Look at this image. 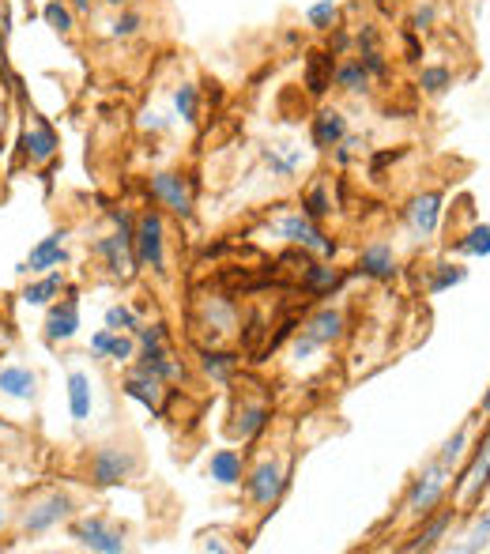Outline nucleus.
I'll list each match as a JSON object with an SVG mask.
<instances>
[{"label":"nucleus","mask_w":490,"mask_h":554,"mask_svg":"<svg viewBox=\"0 0 490 554\" xmlns=\"http://www.w3.org/2000/svg\"><path fill=\"white\" fill-rule=\"evenodd\" d=\"M117 227H121V234H110V238H102V242L95 245V253L106 261V268L114 272V276L129 279L132 268H136V245H132V219L129 215H117Z\"/></svg>","instance_id":"nucleus-1"},{"label":"nucleus","mask_w":490,"mask_h":554,"mask_svg":"<svg viewBox=\"0 0 490 554\" xmlns=\"http://www.w3.org/2000/svg\"><path fill=\"white\" fill-rule=\"evenodd\" d=\"M445 487H449V468L434 460L430 468H423V475H419L408 490V513L411 517H426V513H434L438 502L445 498Z\"/></svg>","instance_id":"nucleus-2"},{"label":"nucleus","mask_w":490,"mask_h":554,"mask_svg":"<svg viewBox=\"0 0 490 554\" xmlns=\"http://www.w3.org/2000/svg\"><path fill=\"white\" fill-rule=\"evenodd\" d=\"M343 336V313L340 310H321L313 313L310 321L302 325V336L294 340V359H310L317 347H325V343L340 340Z\"/></svg>","instance_id":"nucleus-3"},{"label":"nucleus","mask_w":490,"mask_h":554,"mask_svg":"<svg viewBox=\"0 0 490 554\" xmlns=\"http://www.w3.org/2000/svg\"><path fill=\"white\" fill-rule=\"evenodd\" d=\"M136 468H140L136 453L117 449V445H106V449H98L95 457H91V483H95V487H117V483L132 479Z\"/></svg>","instance_id":"nucleus-4"},{"label":"nucleus","mask_w":490,"mask_h":554,"mask_svg":"<svg viewBox=\"0 0 490 554\" xmlns=\"http://www.w3.org/2000/svg\"><path fill=\"white\" fill-rule=\"evenodd\" d=\"M132 245H136V261L147 264L151 272L166 268V238H163V219L159 212L140 215V223L132 230Z\"/></svg>","instance_id":"nucleus-5"},{"label":"nucleus","mask_w":490,"mask_h":554,"mask_svg":"<svg viewBox=\"0 0 490 554\" xmlns=\"http://www.w3.org/2000/svg\"><path fill=\"white\" fill-rule=\"evenodd\" d=\"M276 234H283L291 245L321 253V257H336V242L325 238V230L317 227V219H310V215H287V219H279Z\"/></svg>","instance_id":"nucleus-6"},{"label":"nucleus","mask_w":490,"mask_h":554,"mask_svg":"<svg viewBox=\"0 0 490 554\" xmlns=\"http://www.w3.org/2000/svg\"><path fill=\"white\" fill-rule=\"evenodd\" d=\"M72 539L80 543V547H91V551L98 554H121L125 551V539H121V532L117 528H110V524L102 521V517H87V521H76L72 528Z\"/></svg>","instance_id":"nucleus-7"},{"label":"nucleus","mask_w":490,"mask_h":554,"mask_svg":"<svg viewBox=\"0 0 490 554\" xmlns=\"http://www.w3.org/2000/svg\"><path fill=\"white\" fill-rule=\"evenodd\" d=\"M151 196H155L163 208H170L174 215H181V219L193 215V193H189V181L181 178V174H174V170H163V174L151 178Z\"/></svg>","instance_id":"nucleus-8"},{"label":"nucleus","mask_w":490,"mask_h":554,"mask_svg":"<svg viewBox=\"0 0 490 554\" xmlns=\"http://www.w3.org/2000/svg\"><path fill=\"white\" fill-rule=\"evenodd\" d=\"M283 464L279 460H261L253 475L245 479V490H249V498H253V506H276L279 494H283Z\"/></svg>","instance_id":"nucleus-9"},{"label":"nucleus","mask_w":490,"mask_h":554,"mask_svg":"<svg viewBox=\"0 0 490 554\" xmlns=\"http://www.w3.org/2000/svg\"><path fill=\"white\" fill-rule=\"evenodd\" d=\"M65 230H53L49 238H42V242L31 249V257H27V264L19 268V272H31V276H42V272H49V268H61V264L68 261L65 253Z\"/></svg>","instance_id":"nucleus-10"},{"label":"nucleus","mask_w":490,"mask_h":554,"mask_svg":"<svg viewBox=\"0 0 490 554\" xmlns=\"http://www.w3.org/2000/svg\"><path fill=\"white\" fill-rule=\"evenodd\" d=\"M72 513V498L68 494H49L42 506H34L27 517H23V528L31 532V536H42V532H49L53 524H61Z\"/></svg>","instance_id":"nucleus-11"},{"label":"nucleus","mask_w":490,"mask_h":554,"mask_svg":"<svg viewBox=\"0 0 490 554\" xmlns=\"http://www.w3.org/2000/svg\"><path fill=\"white\" fill-rule=\"evenodd\" d=\"M490 487V426L483 441H479V449H475V460L472 468L464 472V483H460V502H475L483 490Z\"/></svg>","instance_id":"nucleus-12"},{"label":"nucleus","mask_w":490,"mask_h":554,"mask_svg":"<svg viewBox=\"0 0 490 554\" xmlns=\"http://www.w3.org/2000/svg\"><path fill=\"white\" fill-rule=\"evenodd\" d=\"M408 223L419 238H430L441 223V193H419L408 204Z\"/></svg>","instance_id":"nucleus-13"},{"label":"nucleus","mask_w":490,"mask_h":554,"mask_svg":"<svg viewBox=\"0 0 490 554\" xmlns=\"http://www.w3.org/2000/svg\"><path fill=\"white\" fill-rule=\"evenodd\" d=\"M80 328V302L76 298H65L61 306H53L46 317V340H72Z\"/></svg>","instance_id":"nucleus-14"},{"label":"nucleus","mask_w":490,"mask_h":554,"mask_svg":"<svg viewBox=\"0 0 490 554\" xmlns=\"http://www.w3.org/2000/svg\"><path fill=\"white\" fill-rule=\"evenodd\" d=\"M343 136H347V117H343L340 110H321V114L313 117V125H310L313 147L328 151V147L340 144Z\"/></svg>","instance_id":"nucleus-15"},{"label":"nucleus","mask_w":490,"mask_h":554,"mask_svg":"<svg viewBox=\"0 0 490 554\" xmlns=\"http://www.w3.org/2000/svg\"><path fill=\"white\" fill-rule=\"evenodd\" d=\"M23 144H27V155H31L34 163H49V159L57 155V132H53V125H49V121H42V117H31Z\"/></svg>","instance_id":"nucleus-16"},{"label":"nucleus","mask_w":490,"mask_h":554,"mask_svg":"<svg viewBox=\"0 0 490 554\" xmlns=\"http://www.w3.org/2000/svg\"><path fill=\"white\" fill-rule=\"evenodd\" d=\"M91 404H95V396H91V377L83 374V370H72V374H68V415H72L76 423H87V419H91Z\"/></svg>","instance_id":"nucleus-17"},{"label":"nucleus","mask_w":490,"mask_h":554,"mask_svg":"<svg viewBox=\"0 0 490 554\" xmlns=\"http://www.w3.org/2000/svg\"><path fill=\"white\" fill-rule=\"evenodd\" d=\"M423 528H419V536L411 539L408 547H404V551H434V547H438L441 543V536H445V528H449V524H453V509H441V513H426L423 517Z\"/></svg>","instance_id":"nucleus-18"},{"label":"nucleus","mask_w":490,"mask_h":554,"mask_svg":"<svg viewBox=\"0 0 490 554\" xmlns=\"http://www.w3.org/2000/svg\"><path fill=\"white\" fill-rule=\"evenodd\" d=\"M359 272L370 279H392L396 276V253L389 245H366L359 257Z\"/></svg>","instance_id":"nucleus-19"},{"label":"nucleus","mask_w":490,"mask_h":554,"mask_svg":"<svg viewBox=\"0 0 490 554\" xmlns=\"http://www.w3.org/2000/svg\"><path fill=\"white\" fill-rule=\"evenodd\" d=\"M91 351H95L98 359H117V362H129L132 351H136V343L129 336H121L114 328H102L98 336H91Z\"/></svg>","instance_id":"nucleus-20"},{"label":"nucleus","mask_w":490,"mask_h":554,"mask_svg":"<svg viewBox=\"0 0 490 554\" xmlns=\"http://www.w3.org/2000/svg\"><path fill=\"white\" fill-rule=\"evenodd\" d=\"M34 385H38V377L27 366H4L0 370V392L12 396V400H34Z\"/></svg>","instance_id":"nucleus-21"},{"label":"nucleus","mask_w":490,"mask_h":554,"mask_svg":"<svg viewBox=\"0 0 490 554\" xmlns=\"http://www.w3.org/2000/svg\"><path fill=\"white\" fill-rule=\"evenodd\" d=\"M125 396L129 400H136V404H144V408L159 411V400H163V381L159 377H147V374H136L125 381Z\"/></svg>","instance_id":"nucleus-22"},{"label":"nucleus","mask_w":490,"mask_h":554,"mask_svg":"<svg viewBox=\"0 0 490 554\" xmlns=\"http://www.w3.org/2000/svg\"><path fill=\"white\" fill-rule=\"evenodd\" d=\"M136 370L147 374V377H159V381H166V377H178V362L166 359L163 343H144V351H140V366H136Z\"/></svg>","instance_id":"nucleus-23"},{"label":"nucleus","mask_w":490,"mask_h":554,"mask_svg":"<svg viewBox=\"0 0 490 554\" xmlns=\"http://www.w3.org/2000/svg\"><path fill=\"white\" fill-rule=\"evenodd\" d=\"M332 76H336V68H332L328 53H310L306 57V87H310V95H325L332 87Z\"/></svg>","instance_id":"nucleus-24"},{"label":"nucleus","mask_w":490,"mask_h":554,"mask_svg":"<svg viewBox=\"0 0 490 554\" xmlns=\"http://www.w3.org/2000/svg\"><path fill=\"white\" fill-rule=\"evenodd\" d=\"M208 475H212L215 483H223V487L242 483V457L234 449H219L212 457V464H208Z\"/></svg>","instance_id":"nucleus-25"},{"label":"nucleus","mask_w":490,"mask_h":554,"mask_svg":"<svg viewBox=\"0 0 490 554\" xmlns=\"http://www.w3.org/2000/svg\"><path fill=\"white\" fill-rule=\"evenodd\" d=\"M264 426H268V408H264V404H253V408L238 411V423L230 426V430H234V438L249 441V438H257Z\"/></svg>","instance_id":"nucleus-26"},{"label":"nucleus","mask_w":490,"mask_h":554,"mask_svg":"<svg viewBox=\"0 0 490 554\" xmlns=\"http://www.w3.org/2000/svg\"><path fill=\"white\" fill-rule=\"evenodd\" d=\"M336 87H343V91H351V95H359V91H370V72L362 68V61H347V65H340L336 68Z\"/></svg>","instance_id":"nucleus-27"},{"label":"nucleus","mask_w":490,"mask_h":554,"mask_svg":"<svg viewBox=\"0 0 490 554\" xmlns=\"http://www.w3.org/2000/svg\"><path fill=\"white\" fill-rule=\"evenodd\" d=\"M61 287H65V279L61 276H42V279H34L31 287L23 291V302L27 306H49L57 294H61Z\"/></svg>","instance_id":"nucleus-28"},{"label":"nucleus","mask_w":490,"mask_h":554,"mask_svg":"<svg viewBox=\"0 0 490 554\" xmlns=\"http://www.w3.org/2000/svg\"><path fill=\"white\" fill-rule=\"evenodd\" d=\"M340 287V272L336 268H325V264H310L306 268V291L310 294H328Z\"/></svg>","instance_id":"nucleus-29"},{"label":"nucleus","mask_w":490,"mask_h":554,"mask_svg":"<svg viewBox=\"0 0 490 554\" xmlns=\"http://www.w3.org/2000/svg\"><path fill=\"white\" fill-rule=\"evenodd\" d=\"M457 249L468 257H490V223H479V227L468 230L457 242Z\"/></svg>","instance_id":"nucleus-30"},{"label":"nucleus","mask_w":490,"mask_h":554,"mask_svg":"<svg viewBox=\"0 0 490 554\" xmlns=\"http://www.w3.org/2000/svg\"><path fill=\"white\" fill-rule=\"evenodd\" d=\"M200 366H204V374L215 377V381H230V374H234L238 359H234V355H227V351H204Z\"/></svg>","instance_id":"nucleus-31"},{"label":"nucleus","mask_w":490,"mask_h":554,"mask_svg":"<svg viewBox=\"0 0 490 554\" xmlns=\"http://www.w3.org/2000/svg\"><path fill=\"white\" fill-rule=\"evenodd\" d=\"M468 279V268H460V264H434V279H430V294H441L449 291V287H457Z\"/></svg>","instance_id":"nucleus-32"},{"label":"nucleus","mask_w":490,"mask_h":554,"mask_svg":"<svg viewBox=\"0 0 490 554\" xmlns=\"http://www.w3.org/2000/svg\"><path fill=\"white\" fill-rule=\"evenodd\" d=\"M264 163H268V170H272L276 178H291L294 170H298V163H302V155H298V151L279 155V147H264Z\"/></svg>","instance_id":"nucleus-33"},{"label":"nucleus","mask_w":490,"mask_h":554,"mask_svg":"<svg viewBox=\"0 0 490 554\" xmlns=\"http://www.w3.org/2000/svg\"><path fill=\"white\" fill-rule=\"evenodd\" d=\"M42 19H46V23L57 34L72 31V8H68V4H61V0H49L46 8H42Z\"/></svg>","instance_id":"nucleus-34"},{"label":"nucleus","mask_w":490,"mask_h":554,"mask_svg":"<svg viewBox=\"0 0 490 554\" xmlns=\"http://www.w3.org/2000/svg\"><path fill=\"white\" fill-rule=\"evenodd\" d=\"M174 106H178V117H181V121H189V125H193V121H196V110H200V95H196L193 83H181L178 95H174Z\"/></svg>","instance_id":"nucleus-35"},{"label":"nucleus","mask_w":490,"mask_h":554,"mask_svg":"<svg viewBox=\"0 0 490 554\" xmlns=\"http://www.w3.org/2000/svg\"><path fill=\"white\" fill-rule=\"evenodd\" d=\"M449 83H453V76H449V68L445 65H430V68H423V76H419V87H423L426 95H441Z\"/></svg>","instance_id":"nucleus-36"},{"label":"nucleus","mask_w":490,"mask_h":554,"mask_svg":"<svg viewBox=\"0 0 490 554\" xmlns=\"http://www.w3.org/2000/svg\"><path fill=\"white\" fill-rule=\"evenodd\" d=\"M332 212V204H328V193L321 185H313L310 193L302 196V215H310V219H325Z\"/></svg>","instance_id":"nucleus-37"},{"label":"nucleus","mask_w":490,"mask_h":554,"mask_svg":"<svg viewBox=\"0 0 490 554\" xmlns=\"http://www.w3.org/2000/svg\"><path fill=\"white\" fill-rule=\"evenodd\" d=\"M464 449H468V430H457L453 438L441 445V453H438V464H445V468H453L460 457H464Z\"/></svg>","instance_id":"nucleus-38"},{"label":"nucleus","mask_w":490,"mask_h":554,"mask_svg":"<svg viewBox=\"0 0 490 554\" xmlns=\"http://www.w3.org/2000/svg\"><path fill=\"white\" fill-rule=\"evenodd\" d=\"M136 313L129 310V306H110L106 310V328H114V332H136Z\"/></svg>","instance_id":"nucleus-39"},{"label":"nucleus","mask_w":490,"mask_h":554,"mask_svg":"<svg viewBox=\"0 0 490 554\" xmlns=\"http://www.w3.org/2000/svg\"><path fill=\"white\" fill-rule=\"evenodd\" d=\"M487 543H490V509H487V513H483V517H479V521H475L472 536H468V543H464V547H460V551H464V554L483 551V547H487Z\"/></svg>","instance_id":"nucleus-40"},{"label":"nucleus","mask_w":490,"mask_h":554,"mask_svg":"<svg viewBox=\"0 0 490 554\" xmlns=\"http://www.w3.org/2000/svg\"><path fill=\"white\" fill-rule=\"evenodd\" d=\"M306 19H310V23H313V27H317V31H325L328 23L336 19V0H317V4H313L310 12H306Z\"/></svg>","instance_id":"nucleus-41"},{"label":"nucleus","mask_w":490,"mask_h":554,"mask_svg":"<svg viewBox=\"0 0 490 554\" xmlns=\"http://www.w3.org/2000/svg\"><path fill=\"white\" fill-rule=\"evenodd\" d=\"M140 23H144V19L136 16V12H121V16L110 23V34H114V38H132V34L140 31Z\"/></svg>","instance_id":"nucleus-42"},{"label":"nucleus","mask_w":490,"mask_h":554,"mask_svg":"<svg viewBox=\"0 0 490 554\" xmlns=\"http://www.w3.org/2000/svg\"><path fill=\"white\" fill-rule=\"evenodd\" d=\"M430 23H434V8H423V12L415 16V27H419V31H426Z\"/></svg>","instance_id":"nucleus-43"},{"label":"nucleus","mask_w":490,"mask_h":554,"mask_svg":"<svg viewBox=\"0 0 490 554\" xmlns=\"http://www.w3.org/2000/svg\"><path fill=\"white\" fill-rule=\"evenodd\" d=\"M144 125H147V129H166V121H163L159 114H147V117H144Z\"/></svg>","instance_id":"nucleus-44"},{"label":"nucleus","mask_w":490,"mask_h":554,"mask_svg":"<svg viewBox=\"0 0 490 554\" xmlns=\"http://www.w3.org/2000/svg\"><path fill=\"white\" fill-rule=\"evenodd\" d=\"M72 8H76V12H83V8H91V0H72Z\"/></svg>","instance_id":"nucleus-45"},{"label":"nucleus","mask_w":490,"mask_h":554,"mask_svg":"<svg viewBox=\"0 0 490 554\" xmlns=\"http://www.w3.org/2000/svg\"><path fill=\"white\" fill-rule=\"evenodd\" d=\"M483 415H490V389L483 392Z\"/></svg>","instance_id":"nucleus-46"},{"label":"nucleus","mask_w":490,"mask_h":554,"mask_svg":"<svg viewBox=\"0 0 490 554\" xmlns=\"http://www.w3.org/2000/svg\"><path fill=\"white\" fill-rule=\"evenodd\" d=\"M0 524H4V509H0Z\"/></svg>","instance_id":"nucleus-47"}]
</instances>
